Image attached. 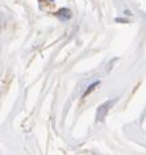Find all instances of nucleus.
<instances>
[{"mask_svg":"<svg viewBox=\"0 0 146 155\" xmlns=\"http://www.w3.org/2000/svg\"><path fill=\"white\" fill-rule=\"evenodd\" d=\"M57 16H58L59 18H62V20H67V18L71 17V12H70L69 9H66V8H63V9H59L58 11Z\"/></svg>","mask_w":146,"mask_h":155,"instance_id":"nucleus-1","label":"nucleus"},{"mask_svg":"<svg viewBox=\"0 0 146 155\" xmlns=\"http://www.w3.org/2000/svg\"><path fill=\"white\" fill-rule=\"evenodd\" d=\"M108 105H111V104H109V102H107V104H104L101 108H99V110H98V120H101V118H103V116L107 113V110H108V108H107V107H108Z\"/></svg>","mask_w":146,"mask_h":155,"instance_id":"nucleus-2","label":"nucleus"},{"mask_svg":"<svg viewBox=\"0 0 146 155\" xmlns=\"http://www.w3.org/2000/svg\"><path fill=\"white\" fill-rule=\"evenodd\" d=\"M98 84H99V83H93V84H92V86H91V87H90V89H87V92H86V93H84V96H86V95H88V93H90V92H91V91H92V89H95V87H96V86H98Z\"/></svg>","mask_w":146,"mask_h":155,"instance_id":"nucleus-3","label":"nucleus"}]
</instances>
